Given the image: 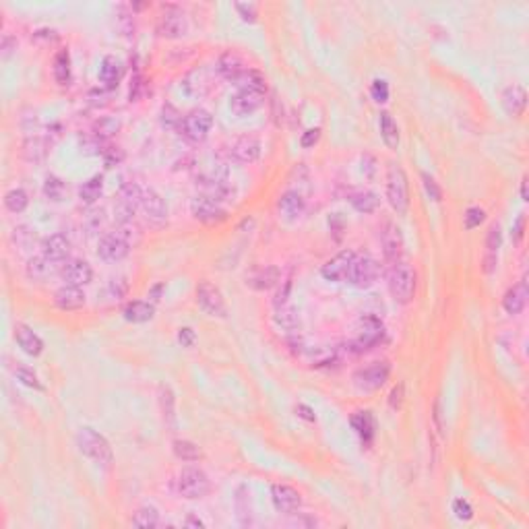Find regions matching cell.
I'll list each match as a JSON object with an SVG mask.
<instances>
[{
    "instance_id": "3",
    "label": "cell",
    "mask_w": 529,
    "mask_h": 529,
    "mask_svg": "<svg viewBox=\"0 0 529 529\" xmlns=\"http://www.w3.org/2000/svg\"><path fill=\"white\" fill-rule=\"evenodd\" d=\"M387 201L397 216H404L409 207V185L402 166L393 163L387 172Z\"/></svg>"
},
{
    "instance_id": "23",
    "label": "cell",
    "mask_w": 529,
    "mask_h": 529,
    "mask_svg": "<svg viewBox=\"0 0 529 529\" xmlns=\"http://www.w3.org/2000/svg\"><path fill=\"white\" fill-rule=\"evenodd\" d=\"M500 242H502V232H500V225L494 223V225H490V230H488V236H486V250H484V256H482V271H484L486 275H492V273L497 271Z\"/></svg>"
},
{
    "instance_id": "29",
    "label": "cell",
    "mask_w": 529,
    "mask_h": 529,
    "mask_svg": "<svg viewBox=\"0 0 529 529\" xmlns=\"http://www.w3.org/2000/svg\"><path fill=\"white\" fill-rule=\"evenodd\" d=\"M15 340L19 343V347L27 354V356H39L42 351H44V342H42V337L30 329L27 325H17L15 327Z\"/></svg>"
},
{
    "instance_id": "44",
    "label": "cell",
    "mask_w": 529,
    "mask_h": 529,
    "mask_svg": "<svg viewBox=\"0 0 529 529\" xmlns=\"http://www.w3.org/2000/svg\"><path fill=\"white\" fill-rule=\"evenodd\" d=\"M132 525L135 528H157L159 525V513L156 506H141L132 515Z\"/></svg>"
},
{
    "instance_id": "2",
    "label": "cell",
    "mask_w": 529,
    "mask_h": 529,
    "mask_svg": "<svg viewBox=\"0 0 529 529\" xmlns=\"http://www.w3.org/2000/svg\"><path fill=\"white\" fill-rule=\"evenodd\" d=\"M416 280H418L416 271L409 263H405V261L393 263L389 273H387V285H389L393 300L399 304L411 302V298L416 294Z\"/></svg>"
},
{
    "instance_id": "55",
    "label": "cell",
    "mask_w": 529,
    "mask_h": 529,
    "mask_svg": "<svg viewBox=\"0 0 529 529\" xmlns=\"http://www.w3.org/2000/svg\"><path fill=\"white\" fill-rule=\"evenodd\" d=\"M178 342L182 347H192L197 342V335L190 327H182V329H178Z\"/></svg>"
},
{
    "instance_id": "49",
    "label": "cell",
    "mask_w": 529,
    "mask_h": 529,
    "mask_svg": "<svg viewBox=\"0 0 529 529\" xmlns=\"http://www.w3.org/2000/svg\"><path fill=\"white\" fill-rule=\"evenodd\" d=\"M453 513L461 521H471L473 519V506L467 502L466 498H455L453 500Z\"/></svg>"
},
{
    "instance_id": "60",
    "label": "cell",
    "mask_w": 529,
    "mask_h": 529,
    "mask_svg": "<svg viewBox=\"0 0 529 529\" xmlns=\"http://www.w3.org/2000/svg\"><path fill=\"white\" fill-rule=\"evenodd\" d=\"M523 230H525V216H521V218L517 219V223H515V228H513V240H515V242H521V240H523Z\"/></svg>"
},
{
    "instance_id": "19",
    "label": "cell",
    "mask_w": 529,
    "mask_h": 529,
    "mask_svg": "<svg viewBox=\"0 0 529 529\" xmlns=\"http://www.w3.org/2000/svg\"><path fill=\"white\" fill-rule=\"evenodd\" d=\"M271 500L280 513H294L302 506V494L287 484H273L271 486Z\"/></svg>"
},
{
    "instance_id": "58",
    "label": "cell",
    "mask_w": 529,
    "mask_h": 529,
    "mask_svg": "<svg viewBox=\"0 0 529 529\" xmlns=\"http://www.w3.org/2000/svg\"><path fill=\"white\" fill-rule=\"evenodd\" d=\"M296 416H298V418H302V420H306V422H314V420H316L314 409L304 404L296 405Z\"/></svg>"
},
{
    "instance_id": "25",
    "label": "cell",
    "mask_w": 529,
    "mask_h": 529,
    "mask_svg": "<svg viewBox=\"0 0 529 529\" xmlns=\"http://www.w3.org/2000/svg\"><path fill=\"white\" fill-rule=\"evenodd\" d=\"M265 101V94H254V92H238L230 101V110L236 116H250L254 114Z\"/></svg>"
},
{
    "instance_id": "43",
    "label": "cell",
    "mask_w": 529,
    "mask_h": 529,
    "mask_svg": "<svg viewBox=\"0 0 529 529\" xmlns=\"http://www.w3.org/2000/svg\"><path fill=\"white\" fill-rule=\"evenodd\" d=\"M159 404L163 411V420L166 424H170L174 428L176 424V413H174V393L168 385H159Z\"/></svg>"
},
{
    "instance_id": "35",
    "label": "cell",
    "mask_w": 529,
    "mask_h": 529,
    "mask_svg": "<svg viewBox=\"0 0 529 529\" xmlns=\"http://www.w3.org/2000/svg\"><path fill=\"white\" fill-rule=\"evenodd\" d=\"M234 83L238 85V92H254V94H265L267 92L265 75L261 70H254V68L244 70Z\"/></svg>"
},
{
    "instance_id": "63",
    "label": "cell",
    "mask_w": 529,
    "mask_h": 529,
    "mask_svg": "<svg viewBox=\"0 0 529 529\" xmlns=\"http://www.w3.org/2000/svg\"><path fill=\"white\" fill-rule=\"evenodd\" d=\"M521 199L523 201H529V194H528V180L523 178V182H521Z\"/></svg>"
},
{
    "instance_id": "47",
    "label": "cell",
    "mask_w": 529,
    "mask_h": 529,
    "mask_svg": "<svg viewBox=\"0 0 529 529\" xmlns=\"http://www.w3.org/2000/svg\"><path fill=\"white\" fill-rule=\"evenodd\" d=\"M484 219H486V211L484 209L469 207L466 211V216H463V225H466V230H475V228H480V223H484Z\"/></svg>"
},
{
    "instance_id": "28",
    "label": "cell",
    "mask_w": 529,
    "mask_h": 529,
    "mask_svg": "<svg viewBox=\"0 0 529 529\" xmlns=\"http://www.w3.org/2000/svg\"><path fill=\"white\" fill-rule=\"evenodd\" d=\"M68 252H70V240L64 234H52L42 244V254H46L50 261H54L58 265L68 256Z\"/></svg>"
},
{
    "instance_id": "11",
    "label": "cell",
    "mask_w": 529,
    "mask_h": 529,
    "mask_svg": "<svg viewBox=\"0 0 529 529\" xmlns=\"http://www.w3.org/2000/svg\"><path fill=\"white\" fill-rule=\"evenodd\" d=\"M190 216L201 223H219L228 218V211L218 201L205 194H197L194 199H190Z\"/></svg>"
},
{
    "instance_id": "16",
    "label": "cell",
    "mask_w": 529,
    "mask_h": 529,
    "mask_svg": "<svg viewBox=\"0 0 529 529\" xmlns=\"http://www.w3.org/2000/svg\"><path fill=\"white\" fill-rule=\"evenodd\" d=\"M197 185H201L205 197H209V199H213V201H218V203H221V201H230V199L234 197V188L230 187L225 174L213 172V174H209V176H201V178L197 180Z\"/></svg>"
},
{
    "instance_id": "42",
    "label": "cell",
    "mask_w": 529,
    "mask_h": 529,
    "mask_svg": "<svg viewBox=\"0 0 529 529\" xmlns=\"http://www.w3.org/2000/svg\"><path fill=\"white\" fill-rule=\"evenodd\" d=\"M236 513H238V521L242 525H250L252 509H250V492L247 486H238V490H236Z\"/></svg>"
},
{
    "instance_id": "9",
    "label": "cell",
    "mask_w": 529,
    "mask_h": 529,
    "mask_svg": "<svg viewBox=\"0 0 529 529\" xmlns=\"http://www.w3.org/2000/svg\"><path fill=\"white\" fill-rule=\"evenodd\" d=\"M211 126H213V116L207 110L197 108V110H190L187 116L182 118L180 132L185 135V139H188V141L201 143V141H205L209 137Z\"/></svg>"
},
{
    "instance_id": "10",
    "label": "cell",
    "mask_w": 529,
    "mask_h": 529,
    "mask_svg": "<svg viewBox=\"0 0 529 529\" xmlns=\"http://www.w3.org/2000/svg\"><path fill=\"white\" fill-rule=\"evenodd\" d=\"M197 304L201 306V311L209 314V316H218V318L228 316L225 298H223L221 290L218 285H213L211 281H201L197 285Z\"/></svg>"
},
{
    "instance_id": "13",
    "label": "cell",
    "mask_w": 529,
    "mask_h": 529,
    "mask_svg": "<svg viewBox=\"0 0 529 529\" xmlns=\"http://www.w3.org/2000/svg\"><path fill=\"white\" fill-rule=\"evenodd\" d=\"M360 325H362V329H360L358 337L351 343V349H354L356 354H362V351L371 349V347L380 342L382 335H385L382 323H380L376 316H371V314H368V316H362Z\"/></svg>"
},
{
    "instance_id": "38",
    "label": "cell",
    "mask_w": 529,
    "mask_h": 529,
    "mask_svg": "<svg viewBox=\"0 0 529 529\" xmlns=\"http://www.w3.org/2000/svg\"><path fill=\"white\" fill-rule=\"evenodd\" d=\"M172 449H174V455L182 461H188V463H194L199 459H203V451L199 449V444H194L192 440H185V438H178L172 442Z\"/></svg>"
},
{
    "instance_id": "34",
    "label": "cell",
    "mask_w": 529,
    "mask_h": 529,
    "mask_svg": "<svg viewBox=\"0 0 529 529\" xmlns=\"http://www.w3.org/2000/svg\"><path fill=\"white\" fill-rule=\"evenodd\" d=\"M156 314V306L151 302H145V300H135V302H128L123 311V316L128 323H135V325H141V323H147L151 320Z\"/></svg>"
},
{
    "instance_id": "59",
    "label": "cell",
    "mask_w": 529,
    "mask_h": 529,
    "mask_svg": "<svg viewBox=\"0 0 529 529\" xmlns=\"http://www.w3.org/2000/svg\"><path fill=\"white\" fill-rule=\"evenodd\" d=\"M118 27L125 35H130L135 32V21L130 19V15H118Z\"/></svg>"
},
{
    "instance_id": "39",
    "label": "cell",
    "mask_w": 529,
    "mask_h": 529,
    "mask_svg": "<svg viewBox=\"0 0 529 529\" xmlns=\"http://www.w3.org/2000/svg\"><path fill=\"white\" fill-rule=\"evenodd\" d=\"M101 192H104V178L97 174V176H92L87 182H83V187L79 188V199L85 205H94L95 201L101 197Z\"/></svg>"
},
{
    "instance_id": "52",
    "label": "cell",
    "mask_w": 529,
    "mask_h": 529,
    "mask_svg": "<svg viewBox=\"0 0 529 529\" xmlns=\"http://www.w3.org/2000/svg\"><path fill=\"white\" fill-rule=\"evenodd\" d=\"M161 114H163V125L166 126H178L180 128V123H182V116L174 110V106H170V104H166L163 106V110H161Z\"/></svg>"
},
{
    "instance_id": "54",
    "label": "cell",
    "mask_w": 529,
    "mask_h": 529,
    "mask_svg": "<svg viewBox=\"0 0 529 529\" xmlns=\"http://www.w3.org/2000/svg\"><path fill=\"white\" fill-rule=\"evenodd\" d=\"M236 11L240 13L242 21H247V23H254V21H256V6H254V4H242V2H238V4H236Z\"/></svg>"
},
{
    "instance_id": "24",
    "label": "cell",
    "mask_w": 529,
    "mask_h": 529,
    "mask_svg": "<svg viewBox=\"0 0 529 529\" xmlns=\"http://www.w3.org/2000/svg\"><path fill=\"white\" fill-rule=\"evenodd\" d=\"M500 104L509 116L519 118V116H523V112L528 108V94L521 85H509L500 95Z\"/></svg>"
},
{
    "instance_id": "4",
    "label": "cell",
    "mask_w": 529,
    "mask_h": 529,
    "mask_svg": "<svg viewBox=\"0 0 529 529\" xmlns=\"http://www.w3.org/2000/svg\"><path fill=\"white\" fill-rule=\"evenodd\" d=\"M159 37L163 39H180L188 32L187 13L178 4H163L157 17L156 25Z\"/></svg>"
},
{
    "instance_id": "31",
    "label": "cell",
    "mask_w": 529,
    "mask_h": 529,
    "mask_svg": "<svg viewBox=\"0 0 529 529\" xmlns=\"http://www.w3.org/2000/svg\"><path fill=\"white\" fill-rule=\"evenodd\" d=\"M123 75H125V66L116 56H112V54L104 56V61L99 64V81L106 87H116L120 83Z\"/></svg>"
},
{
    "instance_id": "18",
    "label": "cell",
    "mask_w": 529,
    "mask_h": 529,
    "mask_svg": "<svg viewBox=\"0 0 529 529\" xmlns=\"http://www.w3.org/2000/svg\"><path fill=\"white\" fill-rule=\"evenodd\" d=\"M278 211H280V218H283L285 221H298L306 213V199L302 197V192L290 188L280 197Z\"/></svg>"
},
{
    "instance_id": "48",
    "label": "cell",
    "mask_w": 529,
    "mask_h": 529,
    "mask_svg": "<svg viewBox=\"0 0 529 529\" xmlns=\"http://www.w3.org/2000/svg\"><path fill=\"white\" fill-rule=\"evenodd\" d=\"M371 97L376 104L389 101V83L385 79H374L373 85H371Z\"/></svg>"
},
{
    "instance_id": "14",
    "label": "cell",
    "mask_w": 529,
    "mask_h": 529,
    "mask_svg": "<svg viewBox=\"0 0 529 529\" xmlns=\"http://www.w3.org/2000/svg\"><path fill=\"white\" fill-rule=\"evenodd\" d=\"M141 197H143V188L139 185H126L120 190V197L116 203V221L118 223L128 225L132 221L137 207H141Z\"/></svg>"
},
{
    "instance_id": "62",
    "label": "cell",
    "mask_w": 529,
    "mask_h": 529,
    "mask_svg": "<svg viewBox=\"0 0 529 529\" xmlns=\"http://www.w3.org/2000/svg\"><path fill=\"white\" fill-rule=\"evenodd\" d=\"M161 290H163V285H161V283H157L156 287H154V290L149 292V298H151L154 302H157V300H159V292H161Z\"/></svg>"
},
{
    "instance_id": "53",
    "label": "cell",
    "mask_w": 529,
    "mask_h": 529,
    "mask_svg": "<svg viewBox=\"0 0 529 529\" xmlns=\"http://www.w3.org/2000/svg\"><path fill=\"white\" fill-rule=\"evenodd\" d=\"M318 139H320V128H309L306 132H302L300 145H302L304 149H311V147H314V145L318 143Z\"/></svg>"
},
{
    "instance_id": "21",
    "label": "cell",
    "mask_w": 529,
    "mask_h": 529,
    "mask_svg": "<svg viewBox=\"0 0 529 529\" xmlns=\"http://www.w3.org/2000/svg\"><path fill=\"white\" fill-rule=\"evenodd\" d=\"M94 278V269L87 261L81 259H73L63 267V280L66 285H75V287H83L87 285Z\"/></svg>"
},
{
    "instance_id": "5",
    "label": "cell",
    "mask_w": 529,
    "mask_h": 529,
    "mask_svg": "<svg viewBox=\"0 0 529 529\" xmlns=\"http://www.w3.org/2000/svg\"><path fill=\"white\" fill-rule=\"evenodd\" d=\"M178 492L188 500L205 498L211 492V480L201 467H185L176 480Z\"/></svg>"
},
{
    "instance_id": "22",
    "label": "cell",
    "mask_w": 529,
    "mask_h": 529,
    "mask_svg": "<svg viewBox=\"0 0 529 529\" xmlns=\"http://www.w3.org/2000/svg\"><path fill=\"white\" fill-rule=\"evenodd\" d=\"M281 281V271L273 265H265V267H254L250 273H247V285L252 290L265 292L275 287Z\"/></svg>"
},
{
    "instance_id": "56",
    "label": "cell",
    "mask_w": 529,
    "mask_h": 529,
    "mask_svg": "<svg viewBox=\"0 0 529 529\" xmlns=\"http://www.w3.org/2000/svg\"><path fill=\"white\" fill-rule=\"evenodd\" d=\"M2 58H8L15 50H17V39L11 35V33H4V37H2Z\"/></svg>"
},
{
    "instance_id": "30",
    "label": "cell",
    "mask_w": 529,
    "mask_h": 529,
    "mask_svg": "<svg viewBox=\"0 0 529 529\" xmlns=\"http://www.w3.org/2000/svg\"><path fill=\"white\" fill-rule=\"evenodd\" d=\"M349 424H351V428L356 430V435L360 436V440L364 444L373 442L374 435H376V420H374L371 411H356L349 418Z\"/></svg>"
},
{
    "instance_id": "37",
    "label": "cell",
    "mask_w": 529,
    "mask_h": 529,
    "mask_svg": "<svg viewBox=\"0 0 529 529\" xmlns=\"http://www.w3.org/2000/svg\"><path fill=\"white\" fill-rule=\"evenodd\" d=\"M378 125H380L382 143H385L389 149H397V145H399V128H397V123L393 120V116H391L389 112H382Z\"/></svg>"
},
{
    "instance_id": "6",
    "label": "cell",
    "mask_w": 529,
    "mask_h": 529,
    "mask_svg": "<svg viewBox=\"0 0 529 529\" xmlns=\"http://www.w3.org/2000/svg\"><path fill=\"white\" fill-rule=\"evenodd\" d=\"M389 376H391V362L380 360V362H373V364L360 368L354 374V385L358 391L373 393V391H378L389 380Z\"/></svg>"
},
{
    "instance_id": "61",
    "label": "cell",
    "mask_w": 529,
    "mask_h": 529,
    "mask_svg": "<svg viewBox=\"0 0 529 529\" xmlns=\"http://www.w3.org/2000/svg\"><path fill=\"white\" fill-rule=\"evenodd\" d=\"M185 525H187V528H199V529H203V528H205V523H203V521H201V519H197V517H192V515H190V517H188L187 521H185Z\"/></svg>"
},
{
    "instance_id": "36",
    "label": "cell",
    "mask_w": 529,
    "mask_h": 529,
    "mask_svg": "<svg viewBox=\"0 0 529 529\" xmlns=\"http://www.w3.org/2000/svg\"><path fill=\"white\" fill-rule=\"evenodd\" d=\"M349 205L360 211V213H373L374 209L378 207V197L374 194L373 190H366V188H360V190H354L349 197H347Z\"/></svg>"
},
{
    "instance_id": "50",
    "label": "cell",
    "mask_w": 529,
    "mask_h": 529,
    "mask_svg": "<svg viewBox=\"0 0 529 529\" xmlns=\"http://www.w3.org/2000/svg\"><path fill=\"white\" fill-rule=\"evenodd\" d=\"M422 180H424V190H426V194H428L432 201L438 203V201L442 199V190H440V187L436 185L435 178H432L430 174H426V172H424V174H422Z\"/></svg>"
},
{
    "instance_id": "41",
    "label": "cell",
    "mask_w": 529,
    "mask_h": 529,
    "mask_svg": "<svg viewBox=\"0 0 529 529\" xmlns=\"http://www.w3.org/2000/svg\"><path fill=\"white\" fill-rule=\"evenodd\" d=\"M52 73H54V79H56L58 85H68V81H70V56H68V50H61L54 56Z\"/></svg>"
},
{
    "instance_id": "17",
    "label": "cell",
    "mask_w": 529,
    "mask_h": 529,
    "mask_svg": "<svg viewBox=\"0 0 529 529\" xmlns=\"http://www.w3.org/2000/svg\"><path fill=\"white\" fill-rule=\"evenodd\" d=\"M141 211L145 213L147 221L161 225L168 219V205L161 199V194L154 188H143V197H141Z\"/></svg>"
},
{
    "instance_id": "45",
    "label": "cell",
    "mask_w": 529,
    "mask_h": 529,
    "mask_svg": "<svg viewBox=\"0 0 529 529\" xmlns=\"http://www.w3.org/2000/svg\"><path fill=\"white\" fill-rule=\"evenodd\" d=\"M64 192H66V187H64V182L61 178H56V176H48L46 178V182H44V194L50 199V201H63L64 199Z\"/></svg>"
},
{
    "instance_id": "40",
    "label": "cell",
    "mask_w": 529,
    "mask_h": 529,
    "mask_svg": "<svg viewBox=\"0 0 529 529\" xmlns=\"http://www.w3.org/2000/svg\"><path fill=\"white\" fill-rule=\"evenodd\" d=\"M30 205V194L23 188H13L4 194V207L11 213H23Z\"/></svg>"
},
{
    "instance_id": "8",
    "label": "cell",
    "mask_w": 529,
    "mask_h": 529,
    "mask_svg": "<svg viewBox=\"0 0 529 529\" xmlns=\"http://www.w3.org/2000/svg\"><path fill=\"white\" fill-rule=\"evenodd\" d=\"M128 252H130V236L126 234L125 225L118 232L106 234L97 247V256L104 263H120Z\"/></svg>"
},
{
    "instance_id": "32",
    "label": "cell",
    "mask_w": 529,
    "mask_h": 529,
    "mask_svg": "<svg viewBox=\"0 0 529 529\" xmlns=\"http://www.w3.org/2000/svg\"><path fill=\"white\" fill-rule=\"evenodd\" d=\"M58 267H61V265L54 263V261H50L46 254H37V256H32V259H30V263H27V267H25V273H27L30 280L44 281L48 280L52 273H56Z\"/></svg>"
},
{
    "instance_id": "27",
    "label": "cell",
    "mask_w": 529,
    "mask_h": 529,
    "mask_svg": "<svg viewBox=\"0 0 529 529\" xmlns=\"http://www.w3.org/2000/svg\"><path fill=\"white\" fill-rule=\"evenodd\" d=\"M244 70V61L236 52H223L216 63V73L225 81H236Z\"/></svg>"
},
{
    "instance_id": "1",
    "label": "cell",
    "mask_w": 529,
    "mask_h": 529,
    "mask_svg": "<svg viewBox=\"0 0 529 529\" xmlns=\"http://www.w3.org/2000/svg\"><path fill=\"white\" fill-rule=\"evenodd\" d=\"M77 447H79V451L87 459H92L97 466L110 467L112 461H114V453H112V447H110L108 438L104 435H99L94 428H89V426L79 428V432H77Z\"/></svg>"
},
{
    "instance_id": "15",
    "label": "cell",
    "mask_w": 529,
    "mask_h": 529,
    "mask_svg": "<svg viewBox=\"0 0 529 529\" xmlns=\"http://www.w3.org/2000/svg\"><path fill=\"white\" fill-rule=\"evenodd\" d=\"M380 244H382V254L385 259L393 265L397 261H402L404 254V234L402 228L393 221L385 223L382 234H380Z\"/></svg>"
},
{
    "instance_id": "46",
    "label": "cell",
    "mask_w": 529,
    "mask_h": 529,
    "mask_svg": "<svg viewBox=\"0 0 529 529\" xmlns=\"http://www.w3.org/2000/svg\"><path fill=\"white\" fill-rule=\"evenodd\" d=\"M15 376H17V380H21L25 387H30V389H35V391H44V385L39 382V378H37V374L33 373L32 368H25V366H17L15 368Z\"/></svg>"
},
{
    "instance_id": "26",
    "label": "cell",
    "mask_w": 529,
    "mask_h": 529,
    "mask_svg": "<svg viewBox=\"0 0 529 529\" xmlns=\"http://www.w3.org/2000/svg\"><path fill=\"white\" fill-rule=\"evenodd\" d=\"M54 304L61 311H79L81 306H85V294L81 287L64 283L63 287L56 290V294H54Z\"/></svg>"
},
{
    "instance_id": "57",
    "label": "cell",
    "mask_w": 529,
    "mask_h": 529,
    "mask_svg": "<svg viewBox=\"0 0 529 529\" xmlns=\"http://www.w3.org/2000/svg\"><path fill=\"white\" fill-rule=\"evenodd\" d=\"M402 402H404V385H397V387L391 391L389 405H391V409H399V407H402Z\"/></svg>"
},
{
    "instance_id": "33",
    "label": "cell",
    "mask_w": 529,
    "mask_h": 529,
    "mask_svg": "<svg viewBox=\"0 0 529 529\" xmlns=\"http://www.w3.org/2000/svg\"><path fill=\"white\" fill-rule=\"evenodd\" d=\"M528 298H529L528 283H525V281H519L517 285H513V287L504 294V298H502V306H504V311L509 312V314H519V312L525 309Z\"/></svg>"
},
{
    "instance_id": "7",
    "label": "cell",
    "mask_w": 529,
    "mask_h": 529,
    "mask_svg": "<svg viewBox=\"0 0 529 529\" xmlns=\"http://www.w3.org/2000/svg\"><path fill=\"white\" fill-rule=\"evenodd\" d=\"M380 278V263L371 254H356L349 271V283L358 290H368Z\"/></svg>"
},
{
    "instance_id": "12",
    "label": "cell",
    "mask_w": 529,
    "mask_h": 529,
    "mask_svg": "<svg viewBox=\"0 0 529 529\" xmlns=\"http://www.w3.org/2000/svg\"><path fill=\"white\" fill-rule=\"evenodd\" d=\"M356 259L354 250H342L340 254H335L333 259H329L323 267H320V275L327 281L333 283H345L349 281V271H351V263Z\"/></svg>"
},
{
    "instance_id": "51",
    "label": "cell",
    "mask_w": 529,
    "mask_h": 529,
    "mask_svg": "<svg viewBox=\"0 0 529 529\" xmlns=\"http://www.w3.org/2000/svg\"><path fill=\"white\" fill-rule=\"evenodd\" d=\"M106 292H108V296H110V300H112V302L120 300V298H123V296L126 294V281L125 280H112L110 283H108Z\"/></svg>"
},
{
    "instance_id": "20",
    "label": "cell",
    "mask_w": 529,
    "mask_h": 529,
    "mask_svg": "<svg viewBox=\"0 0 529 529\" xmlns=\"http://www.w3.org/2000/svg\"><path fill=\"white\" fill-rule=\"evenodd\" d=\"M230 156L240 163H252L261 157V141L254 135H244L238 137L230 145Z\"/></svg>"
}]
</instances>
